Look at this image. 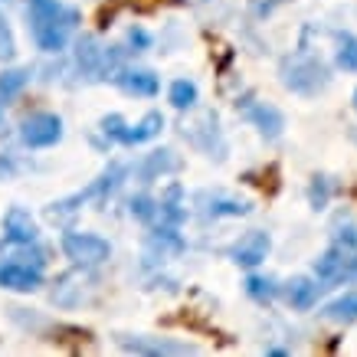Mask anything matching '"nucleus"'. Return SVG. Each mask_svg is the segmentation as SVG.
I'll use <instances>...</instances> for the list:
<instances>
[{"instance_id": "1", "label": "nucleus", "mask_w": 357, "mask_h": 357, "mask_svg": "<svg viewBox=\"0 0 357 357\" xmlns=\"http://www.w3.org/2000/svg\"><path fill=\"white\" fill-rule=\"evenodd\" d=\"M26 17H30L33 43L43 53H59L76 23V10H66L59 0H26Z\"/></svg>"}, {"instance_id": "2", "label": "nucleus", "mask_w": 357, "mask_h": 357, "mask_svg": "<svg viewBox=\"0 0 357 357\" xmlns=\"http://www.w3.org/2000/svg\"><path fill=\"white\" fill-rule=\"evenodd\" d=\"M314 275L328 285L357 279V229L354 223H337L335 243L321 252V259L314 262Z\"/></svg>"}, {"instance_id": "3", "label": "nucleus", "mask_w": 357, "mask_h": 357, "mask_svg": "<svg viewBox=\"0 0 357 357\" xmlns=\"http://www.w3.org/2000/svg\"><path fill=\"white\" fill-rule=\"evenodd\" d=\"M279 76H282V86L289 92H295V96H318L331 82V69L321 59H314V56L295 53L289 59H282Z\"/></svg>"}, {"instance_id": "4", "label": "nucleus", "mask_w": 357, "mask_h": 357, "mask_svg": "<svg viewBox=\"0 0 357 357\" xmlns=\"http://www.w3.org/2000/svg\"><path fill=\"white\" fill-rule=\"evenodd\" d=\"M63 252L66 259H73L82 269H92V266H102V262L112 256V246L96 233H66L63 236Z\"/></svg>"}, {"instance_id": "5", "label": "nucleus", "mask_w": 357, "mask_h": 357, "mask_svg": "<svg viewBox=\"0 0 357 357\" xmlns=\"http://www.w3.org/2000/svg\"><path fill=\"white\" fill-rule=\"evenodd\" d=\"M119 344L131 354H144V357H187V354H200L197 344L187 341H174V337H151V335H135V337H119Z\"/></svg>"}, {"instance_id": "6", "label": "nucleus", "mask_w": 357, "mask_h": 357, "mask_svg": "<svg viewBox=\"0 0 357 357\" xmlns=\"http://www.w3.org/2000/svg\"><path fill=\"white\" fill-rule=\"evenodd\" d=\"M63 138V119L53 112H36L20 121V141L26 148H53Z\"/></svg>"}, {"instance_id": "7", "label": "nucleus", "mask_w": 357, "mask_h": 357, "mask_svg": "<svg viewBox=\"0 0 357 357\" xmlns=\"http://www.w3.org/2000/svg\"><path fill=\"white\" fill-rule=\"evenodd\" d=\"M0 285L10 289V292H33L43 285V266L36 262H23V259H10L0 266Z\"/></svg>"}, {"instance_id": "8", "label": "nucleus", "mask_w": 357, "mask_h": 357, "mask_svg": "<svg viewBox=\"0 0 357 357\" xmlns=\"http://www.w3.org/2000/svg\"><path fill=\"white\" fill-rule=\"evenodd\" d=\"M269 249H272L269 233L252 229V233H246V236L239 239V243H233V249H229V259L236 262V266H246V269H252V266L266 262Z\"/></svg>"}, {"instance_id": "9", "label": "nucleus", "mask_w": 357, "mask_h": 357, "mask_svg": "<svg viewBox=\"0 0 357 357\" xmlns=\"http://www.w3.org/2000/svg\"><path fill=\"white\" fill-rule=\"evenodd\" d=\"M76 66L86 79H102L105 66H109V53L102 50L96 36H79L76 40Z\"/></svg>"}, {"instance_id": "10", "label": "nucleus", "mask_w": 357, "mask_h": 357, "mask_svg": "<svg viewBox=\"0 0 357 357\" xmlns=\"http://www.w3.org/2000/svg\"><path fill=\"white\" fill-rule=\"evenodd\" d=\"M3 236H7V243L30 246V243H36V223H33V217L26 210L13 206V210H7V217H3Z\"/></svg>"}, {"instance_id": "11", "label": "nucleus", "mask_w": 357, "mask_h": 357, "mask_svg": "<svg viewBox=\"0 0 357 357\" xmlns=\"http://www.w3.org/2000/svg\"><path fill=\"white\" fill-rule=\"evenodd\" d=\"M115 82H119L128 96H141V98L158 96V86H161L151 69H121L119 76H115Z\"/></svg>"}, {"instance_id": "12", "label": "nucleus", "mask_w": 357, "mask_h": 357, "mask_svg": "<svg viewBox=\"0 0 357 357\" xmlns=\"http://www.w3.org/2000/svg\"><path fill=\"white\" fill-rule=\"evenodd\" d=\"M161 128H164V115L161 112H148L144 119L135 125V128H125L119 131V138L115 141H121V144H141V141H151V138H158L161 135Z\"/></svg>"}, {"instance_id": "13", "label": "nucleus", "mask_w": 357, "mask_h": 357, "mask_svg": "<svg viewBox=\"0 0 357 357\" xmlns=\"http://www.w3.org/2000/svg\"><path fill=\"white\" fill-rule=\"evenodd\" d=\"M249 121L259 128L262 138H279L282 128H285V119H282V112L275 109V105H266V102H259V105H252L249 109Z\"/></svg>"}, {"instance_id": "14", "label": "nucleus", "mask_w": 357, "mask_h": 357, "mask_svg": "<svg viewBox=\"0 0 357 357\" xmlns=\"http://www.w3.org/2000/svg\"><path fill=\"white\" fill-rule=\"evenodd\" d=\"M171 171H177V158H174V151H167V148L144 154V161L138 164L141 181H158V177H164V174H171Z\"/></svg>"}, {"instance_id": "15", "label": "nucleus", "mask_w": 357, "mask_h": 357, "mask_svg": "<svg viewBox=\"0 0 357 357\" xmlns=\"http://www.w3.org/2000/svg\"><path fill=\"white\" fill-rule=\"evenodd\" d=\"M318 292H321V285H318V282L298 275V279L289 282V305H292L295 312H308V308L318 305Z\"/></svg>"}, {"instance_id": "16", "label": "nucleus", "mask_w": 357, "mask_h": 357, "mask_svg": "<svg viewBox=\"0 0 357 357\" xmlns=\"http://www.w3.org/2000/svg\"><path fill=\"white\" fill-rule=\"evenodd\" d=\"M86 282H82V275H63L59 279V285L53 289V302L63 305V308H73V305H79L82 298H86V289H82Z\"/></svg>"}, {"instance_id": "17", "label": "nucleus", "mask_w": 357, "mask_h": 357, "mask_svg": "<svg viewBox=\"0 0 357 357\" xmlns=\"http://www.w3.org/2000/svg\"><path fill=\"white\" fill-rule=\"evenodd\" d=\"M210 206H206V213H213V217H246L252 204L249 200H239V197H229V194H213L206 197Z\"/></svg>"}, {"instance_id": "18", "label": "nucleus", "mask_w": 357, "mask_h": 357, "mask_svg": "<svg viewBox=\"0 0 357 357\" xmlns=\"http://www.w3.org/2000/svg\"><path fill=\"white\" fill-rule=\"evenodd\" d=\"M335 43H337V50H335L337 66L344 73H357V36L354 33H337Z\"/></svg>"}, {"instance_id": "19", "label": "nucleus", "mask_w": 357, "mask_h": 357, "mask_svg": "<svg viewBox=\"0 0 357 357\" xmlns=\"http://www.w3.org/2000/svg\"><path fill=\"white\" fill-rule=\"evenodd\" d=\"M325 318H331V321H357V292H347L341 295V298H335V302L325 305Z\"/></svg>"}, {"instance_id": "20", "label": "nucleus", "mask_w": 357, "mask_h": 357, "mask_svg": "<svg viewBox=\"0 0 357 357\" xmlns=\"http://www.w3.org/2000/svg\"><path fill=\"white\" fill-rule=\"evenodd\" d=\"M167 98H171L174 109L184 112V109H190V105L197 102V86L190 82V79H177V82L171 86V92H167Z\"/></svg>"}, {"instance_id": "21", "label": "nucleus", "mask_w": 357, "mask_h": 357, "mask_svg": "<svg viewBox=\"0 0 357 357\" xmlns=\"http://www.w3.org/2000/svg\"><path fill=\"white\" fill-rule=\"evenodd\" d=\"M246 292L252 295L256 302H272V298L279 295V285H275V279H266V275H249Z\"/></svg>"}, {"instance_id": "22", "label": "nucleus", "mask_w": 357, "mask_h": 357, "mask_svg": "<svg viewBox=\"0 0 357 357\" xmlns=\"http://www.w3.org/2000/svg\"><path fill=\"white\" fill-rule=\"evenodd\" d=\"M26 79H30L26 69H10V73H3V76H0V98H13L23 86H26Z\"/></svg>"}, {"instance_id": "23", "label": "nucleus", "mask_w": 357, "mask_h": 357, "mask_svg": "<svg viewBox=\"0 0 357 357\" xmlns=\"http://www.w3.org/2000/svg\"><path fill=\"white\" fill-rule=\"evenodd\" d=\"M177 200H181V187H171V190H167V197L158 204V213H161V217H167L171 223H177V220L184 217V210L177 206Z\"/></svg>"}, {"instance_id": "24", "label": "nucleus", "mask_w": 357, "mask_h": 357, "mask_svg": "<svg viewBox=\"0 0 357 357\" xmlns=\"http://www.w3.org/2000/svg\"><path fill=\"white\" fill-rule=\"evenodd\" d=\"M154 213H158V206H154L151 197H144V194L131 197V217H138V220H151Z\"/></svg>"}, {"instance_id": "25", "label": "nucleus", "mask_w": 357, "mask_h": 357, "mask_svg": "<svg viewBox=\"0 0 357 357\" xmlns=\"http://www.w3.org/2000/svg\"><path fill=\"white\" fill-rule=\"evenodd\" d=\"M328 197H331V187H328L325 177H314L312 190H308V200H312L314 210H321V206H328Z\"/></svg>"}, {"instance_id": "26", "label": "nucleus", "mask_w": 357, "mask_h": 357, "mask_svg": "<svg viewBox=\"0 0 357 357\" xmlns=\"http://www.w3.org/2000/svg\"><path fill=\"white\" fill-rule=\"evenodd\" d=\"M13 56V33L7 26V20L0 17V59H10Z\"/></svg>"}, {"instance_id": "27", "label": "nucleus", "mask_w": 357, "mask_h": 357, "mask_svg": "<svg viewBox=\"0 0 357 357\" xmlns=\"http://www.w3.org/2000/svg\"><path fill=\"white\" fill-rule=\"evenodd\" d=\"M282 3H289V0H252V13H256V17H269Z\"/></svg>"}, {"instance_id": "28", "label": "nucleus", "mask_w": 357, "mask_h": 357, "mask_svg": "<svg viewBox=\"0 0 357 357\" xmlns=\"http://www.w3.org/2000/svg\"><path fill=\"white\" fill-rule=\"evenodd\" d=\"M131 43H138V46H148V33H141V30H131V36H128Z\"/></svg>"}, {"instance_id": "29", "label": "nucleus", "mask_w": 357, "mask_h": 357, "mask_svg": "<svg viewBox=\"0 0 357 357\" xmlns=\"http://www.w3.org/2000/svg\"><path fill=\"white\" fill-rule=\"evenodd\" d=\"M354 109H357V89H354Z\"/></svg>"}]
</instances>
